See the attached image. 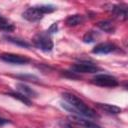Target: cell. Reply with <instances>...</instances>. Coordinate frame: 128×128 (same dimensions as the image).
Instances as JSON below:
<instances>
[{"label":"cell","instance_id":"cell-14","mask_svg":"<svg viewBox=\"0 0 128 128\" xmlns=\"http://www.w3.org/2000/svg\"><path fill=\"white\" fill-rule=\"evenodd\" d=\"M7 95L10 96V97H12V98H14V99L19 100L20 102H22L23 104H25L27 106H31L32 105V102H31L30 98L26 97L25 95H23V94H21L19 92H8Z\"/></svg>","mask_w":128,"mask_h":128},{"label":"cell","instance_id":"cell-3","mask_svg":"<svg viewBox=\"0 0 128 128\" xmlns=\"http://www.w3.org/2000/svg\"><path fill=\"white\" fill-rule=\"evenodd\" d=\"M92 82L102 87H116L119 85L117 78L108 74H98L93 77Z\"/></svg>","mask_w":128,"mask_h":128},{"label":"cell","instance_id":"cell-22","mask_svg":"<svg viewBox=\"0 0 128 128\" xmlns=\"http://www.w3.org/2000/svg\"><path fill=\"white\" fill-rule=\"evenodd\" d=\"M4 21H6V19H5L4 17H2L1 15H0V23H1V22H4Z\"/></svg>","mask_w":128,"mask_h":128},{"label":"cell","instance_id":"cell-10","mask_svg":"<svg viewBox=\"0 0 128 128\" xmlns=\"http://www.w3.org/2000/svg\"><path fill=\"white\" fill-rule=\"evenodd\" d=\"M16 89L18 90L19 93L25 95L26 97L30 98V97H37V92L35 90H33L31 87H29L28 85L24 84V83H17L16 84Z\"/></svg>","mask_w":128,"mask_h":128},{"label":"cell","instance_id":"cell-12","mask_svg":"<svg viewBox=\"0 0 128 128\" xmlns=\"http://www.w3.org/2000/svg\"><path fill=\"white\" fill-rule=\"evenodd\" d=\"M66 24L69 27H74L77 25H80L81 23L84 22V16L80 15V14H74V15H70L66 18Z\"/></svg>","mask_w":128,"mask_h":128},{"label":"cell","instance_id":"cell-21","mask_svg":"<svg viewBox=\"0 0 128 128\" xmlns=\"http://www.w3.org/2000/svg\"><path fill=\"white\" fill-rule=\"evenodd\" d=\"M8 123H11V121H10V120H8V119H5V118L0 117V126H3V125L8 124Z\"/></svg>","mask_w":128,"mask_h":128},{"label":"cell","instance_id":"cell-15","mask_svg":"<svg viewBox=\"0 0 128 128\" xmlns=\"http://www.w3.org/2000/svg\"><path fill=\"white\" fill-rule=\"evenodd\" d=\"M5 39L13 44H16L18 46H21V47H25V48H29L30 47V44L26 41H24L23 39H20V38H17V37H11V36H5Z\"/></svg>","mask_w":128,"mask_h":128},{"label":"cell","instance_id":"cell-8","mask_svg":"<svg viewBox=\"0 0 128 128\" xmlns=\"http://www.w3.org/2000/svg\"><path fill=\"white\" fill-rule=\"evenodd\" d=\"M116 46L113 43L110 42H102L97 44L93 49H92V53L94 54H108L111 53L113 51L116 50Z\"/></svg>","mask_w":128,"mask_h":128},{"label":"cell","instance_id":"cell-9","mask_svg":"<svg viewBox=\"0 0 128 128\" xmlns=\"http://www.w3.org/2000/svg\"><path fill=\"white\" fill-rule=\"evenodd\" d=\"M111 13L120 20H126L127 19V6L126 5H111L110 6Z\"/></svg>","mask_w":128,"mask_h":128},{"label":"cell","instance_id":"cell-1","mask_svg":"<svg viewBox=\"0 0 128 128\" xmlns=\"http://www.w3.org/2000/svg\"><path fill=\"white\" fill-rule=\"evenodd\" d=\"M62 97H63L64 101L67 102L68 104H70L78 112V114L80 116H84V117H88V118H99V115L92 108L87 106L80 98H78L74 94L64 92V93H62Z\"/></svg>","mask_w":128,"mask_h":128},{"label":"cell","instance_id":"cell-16","mask_svg":"<svg viewBox=\"0 0 128 128\" xmlns=\"http://www.w3.org/2000/svg\"><path fill=\"white\" fill-rule=\"evenodd\" d=\"M98 37V34L95 31H87L85 35L83 36V42L85 43H92L94 42Z\"/></svg>","mask_w":128,"mask_h":128},{"label":"cell","instance_id":"cell-2","mask_svg":"<svg viewBox=\"0 0 128 128\" xmlns=\"http://www.w3.org/2000/svg\"><path fill=\"white\" fill-rule=\"evenodd\" d=\"M33 44L35 45L36 48L45 52L51 51L54 46L53 41L47 32H41L36 34L33 38Z\"/></svg>","mask_w":128,"mask_h":128},{"label":"cell","instance_id":"cell-11","mask_svg":"<svg viewBox=\"0 0 128 128\" xmlns=\"http://www.w3.org/2000/svg\"><path fill=\"white\" fill-rule=\"evenodd\" d=\"M96 106L99 109H101V110H103V111H105V112H107L109 114H118V113H120L122 111V109L120 107L115 106V105H111V104L96 103Z\"/></svg>","mask_w":128,"mask_h":128},{"label":"cell","instance_id":"cell-17","mask_svg":"<svg viewBox=\"0 0 128 128\" xmlns=\"http://www.w3.org/2000/svg\"><path fill=\"white\" fill-rule=\"evenodd\" d=\"M15 30V26L9 22L4 21L0 23V31H4V32H13Z\"/></svg>","mask_w":128,"mask_h":128},{"label":"cell","instance_id":"cell-18","mask_svg":"<svg viewBox=\"0 0 128 128\" xmlns=\"http://www.w3.org/2000/svg\"><path fill=\"white\" fill-rule=\"evenodd\" d=\"M16 77L18 78H21V79H24V80H27V81H33V82H37L38 78L34 75H27V74H24V75H17Z\"/></svg>","mask_w":128,"mask_h":128},{"label":"cell","instance_id":"cell-6","mask_svg":"<svg viewBox=\"0 0 128 128\" xmlns=\"http://www.w3.org/2000/svg\"><path fill=\"white\" fill-rule=\"evenodd\" d=\"M0 58L10 64H17V65H22V64H27L28 62H30V59L25 57V56H21V55H17V54H12V53H4L0 56Z\"/></svg>","mask_w":128,"mask_h":128},{"label":"cell","instance_id":"cell-19","mask_svg":"<svg viewBox=\"0 0 128 128\" xmlns=\"http://www.w3.org/2000/svg\"><path fill=\"white\" fill-rule=\"evenodd\" d=\"M63 75L65 77H68V78H71V79H78L79 78V75L73 71H64L63 72Z\"/></svg>","mask_w":128,"mask_h":128},{"label":"cell","instance_id":"cell-7","mask_svg":"<svg viewBox=\"0 0 128 128\" xmlns=\"http://www.w3.org/2000/svg\"><path fill=\"white\" fill-rule=\"evenodd\" d=\"M68 119L70 120V122L76 124V125H79L83 128H101L99 125H97L96 123L88 120V119H85L83 117H80L78 115H72V116H69Z\"/></svg>","mask_w":128,"mask_h":128},{"label":"cell","instance_id":"cell-5","mask_svg":"<svg viewBox=\"0 0 128 128\" xmlns=\"http://www.w3.org/2000/svg\"><path fill=\"white\" fill-rule=\"evenodd\" d=\"M43 15H44V14L41 12V10L39 9L38 5H37V6L30 7V8H28V9H26V10L22 13V17H23L25 20L30 21V22L39 21L40 19H42Z\"/></svg>","mask_w":128,"mask_h":128},{"label":"cell","instance_id":"cell-13","mask_svg":"<svg viewBox=\"0 0 128 128\" xmlns=\"http://www.w3.org/2000/svg\"><path fill=\"white\" fill-rule=\"evenodd\" d=\"M97 26L106 33H114L116 29L114 24L109 20H101L97 23Z\"/></svg>","mask_w":128,"mask_h":128},{"label":"cell","instance_id":"cell-4","mask_svg":"<svg viewBox=\"0 0 128 128\" xmlns=\"http://www.w3.org/2000/svg\"><path fill=\"white\" fill-rule=\"evenodd\" d=\"M70 70L75 72V73H95L97 71L100 70L99 67H97L96 65L92 64V63H88V62H80V63H76L70 66Z\"/></svg>","mask_w":128,"mask_h":128},{"label":"cell","instance_id":"cell-20","mask_svg":"<svg viewBox=\"0 0 128 128\" xmlns=\"http://www.w3.org/2000/svg\"><path fill=\"white\" fill-rule=\"evenodd\" d=\"M57 31H58V25H57V23H53L46 32L50 35V34H53V33H57Z\"/></svg>","mask_w":128,"mask_h":128}]
</instances>
